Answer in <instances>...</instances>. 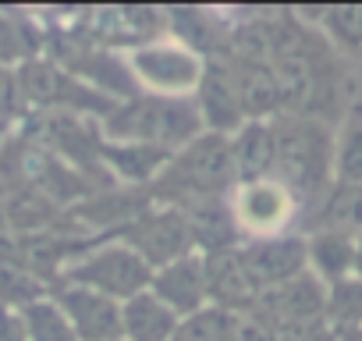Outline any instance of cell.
<instances>
[{
    "instance_id": "obj_1",
    "label": "cell",
    "mask_w": 362,
    "mask_h": 341,
    "mask_svg": "<svg viewBox=\"0 0 362 341\" xmlns=\"http://www.w3.org/2000/svg\"><path fill=\"white\" fill-rule=\"evenodd\" d=\"M203 117L196 110L192 96H160V93H139L128 100H117L110 114L103 117L107 142H139L163 153H177L199 139Z\"/></svg>"
},
{
    "instance_id": "obj_2",
    "label": "cell",
    "mask_w": 362,
    "mask_h": 341,
    "mask_svg": "<svg viewBox=\"0 0 362 341\" xmlns=\"http://www.w3.org/2000/svg\"><path fill=\"white\" fill-rule=\"evenodd\" d=\"M235 163H231V142L228 135L203 132L189 146H181L167 167L160 170V178L149 185L153 200L163 207L185 210L189 203L199 200H217L235 192Z\"/></svg>"
},
{
    "instance_id": "obj_3",
    "label": "cell",
    "mask_w": 362,
    "mask_h": 341,
    "mask_svg": "<svg viewBox=\"0 0 362 341\" xmlns=\"http://www.w3.org/2000/svg\"><path fill=\"white\" fill-rule=\"evenodd\" d=\"M277 167L274 182H281L291 200L320 196L334 175V139L316 117H277Z\"/></svg>"
},
{
    "instance_id": "obj_4",
    "label": "cell",
    "mask_w": 362,
    "mask_h": 341,
    "mask_svg": "<svg viewBox=\"0 0 362 341\" xmlns=\"http://www.w3.org/2000/svg\"><path fill=\"white\" fill-rule=\"evenodd\" d=\"M153 281V270L142 256H135L128 245L121 242H93L89 249H82L68 270L61 274L57 284H78L89 291H100L114 302H128L139 291H146Z\"/></svg>"
},
{
    "instance_id": "obj_5",
    "label": "cell",
    "mask_w": 362,
    "mask_h": 341,
    "mask_svg": "<svg viewBox=\"0 0 362 341\" xmlns=\"http://www.w3.org/2000/svg\"><path fill=\"white\" fill-rule=\"evenodd\" d=\"M114 242H121L135 256H142L149 263V270H160V267H167V263H174L181 256L196 253L185 214H181L177 207H163L156 200H153V207L146 214H139L135 221L117 228Z\"/></svg>"
},
{
    "instance_id": "obj_6",
    "label": "cell",
    "mask_w": 362,
    "mask_h": 341,
    "mask_svg": "<svg viewBox=\"0 0 362 341\" xmlns=\"http://www.w3.org/2000/svg\"><path fill=\"white\" fill-rule=\"evenodd\" d=\"M15 86H18V93H22L29 103H40V107H50V110H61V114L93 110V114L107 117L110 107L117 103V100H107L103 93L89 89V86L78 82L71 71L57 68L54 61H25V64H18Z\"/></svg>"
},
{
    "instance_id": "obj_7",
    "label": "cell",
    "mask_w": 362,
    "mask_h": 341,
    "mask_svg": "<svg viewBox=\"0 0 362 341\" xmlns=\"http://www.w3.org/2000/svg\"><path fill=\"white\" fill-rule=\"evenodd\" d=\"M203 71H206V64L185 47L160 43V47H142L132 57L135 82H146L160 96H189L192 89H199Z\"/></svg>"
},
{
    "instance_id": "obj_8",
    "label": "cell",
    "mask_w": 362,
    "mask_h": 341,
    "mask_svg": "<svg viewBox=\"0 0 362 341\" xmlns=\"http://www.w3.org/2000/svg\"><path fill=\"white\" fill-rule=\"evenodd\" d=\"M242 263L249 270V277L256 281L259 291L277 288L298 274L309 270V256H305V238L302 235H263V238H245L238 245Z\"/></svg>"
},
{
    "instance_id": "obj_9",
    "label": "cell",
    "mask_w": 362,
    "mask_h": 341,
    "mask_svg": "<svg viewBox=\"0 0 362 341\" xmlns=\"http://www.w3.org/2000/svg\"><path fill=\"white\" fill-rule=\"evenodd\" d=\"M50 295L78 341H121V302L78 284H57Z\"/></svg>"
},
{
    "instance_id": "obj_10",
    "label": "cell",
    "mask_w": 362,
    "mask_h": 341,
    "mask_svg": "<svg viewBox=\"0 0 362 341\" xmlns=\"http://www.w3.org/2000/svg\"><path fill=\"white\" fill-rule=\"evenodd\" d=\"M256 316H263L270 327H284V323H295V320H313V316H327V284L316 277V274H298L277 288H267L259 291L256 306H252Z\"/></svg>"
},
{
    "instance_id": "obj_11",
    "label": "cell",
    "mask_w": 362,
    "mask_h": 341,
    "mask_svg": "<svg viewBox=\"0 0 362 341\" xmlns=\"http://www.w3.org/2000/svg\"><path fill=\"white\" fill-rule=\"evenodd\" d=\"M231 207H235V217H238L242 231H249V238L281 235L288 217L295 214L291 192L281 182H274V178L252 182V185H238Z\"/></svg>"
},
{
    "instance_id": "obj_12",
    "label": "cell",
    "mask_w": 362,
    "mask_h": 341,
    "mask_svg": "<svg viewBox=\"0 0 362 341\" xmlns=\"http://www.w3.org/2000/svg\"><path fill=\"white\" fill-rule=\"evenodd\" d=\"M149 291L163 306H170L181 320L203 313L210 306L206 302V260H203V253H189V256L153 270Z\"/></svg>"
},
{
    "instance_id": "obj_13",
    "label": "cell",
    "mask_w": 362,
    "mask_h": 341,
    "mask_svg": "<svg viewBox=\"0 0 362 341\" xmlns=\"http://www.w3.org/2000/svg\"><path fill=\"white\" fill-rule=\"evenodd\" d=\"M196 110L203 117V128L206 132H217V135H235L245 121V110H242V100H238V86H235V75L228 68V61H210L206 71H203V82L196 89Z\"/></svg>"
},
{
    "instance_id": "obj_14",
    "label": "cell",
    "mask_w": 362,
    "mask_h": 341,
    "mask_svg": "<svg viewBox=\"0 0 362 341\" xmlns=\"http://www.w3.org/2000/svg\"><path fill=\"white\" fill-rule=\"evenodd\" d=\"M203 260H206V302H210V309H221V313H231V316L252 313L259 288L249 277L242 253L224 249V253H210Z\"/></svg>"
},
{
    "instance_id": "obj_15",
    "label": "cell",
    "mask_w": 362,
    "mask_h": 341,
    "mask_svg": "<svg viewBox=\"0 0 362 341\" xmlns=\"http://www.w3.org/2000/svg\"><path fill=\"white\" fill-rule=\"evenodd\" d=\"M189 221V235H192V249L210 256V253H224V249H238L242 238V224L235 217L231 196H217V200H199L189 203L185 210Z\"/></svg>"
},
{
    "instance_id": "obj_16",
    "label": "cell",
    "mask_w": 362,
    "mask_h": 341,
    "mask_svg": "<svg viewBox=\"0 0 362 341\" xmlns=\"http://www.w3.org/2000/svg\"><path fill=\"white\" fill-rule=\"evenodd\" d=\"M228 142H231V163H235V182L238 185L274 178V167H277L274 121H249L235 135H228Z\"/></svg>"
},
{
    "instance_id": "obj_17",
    "label": "cell",
    "mask_w": 362,
    "mask_h": 341,
    "mask_svg": "<svg viewBox=\"0 0 362 341\" xmlns=\"http://www.w3.org/2000/svg\"><path fill=\"white\" fill-rule=\"evenodd\" d=\"M174 153H163V149H153V146H139V142H100V163L103 170H114V175L128 185V189H149L160 170L167 167Z\"/></svg>"
},
{
    "instance_id": "obj_18",
    "label": "cell",
    "mask_w": 362,
    "mask_h": 341,
    "mask_svg": "<svg viewBox=\"0 0 362 341\" xmlns=\"http://www.w3.org/2000/svg\"><path fill=\"white\" fill-rule=\"evenodd\" d=\"M153 207V192L149 189H103L89 200H82L71 217L86 221V224H96V228H107V231H117L124 228L128 221H135L139 214H146Z\"/></svg>"
},
{
    "instance_id": "obj_19",
    "label": "cell",
    "mask_w": 362,
    "mask_h": 341,
    "mask_svg": "<svg viewBox=\"0 0 362 341\" xmlns=\"http://www.w3.org/2000/svg\"><path fill=\"white\" fill-rule=\"evenodd\" d=\"M177 327H181V316L170 306H163L149 288L121 302V337L124 341H174Z\"/></svg>"
},
{
    "instance_id": "obj_20",
    "label": "cell",
    "mask_w": 362,
    "mask_h": 341,
    "mask_svg": "<svg viewBox=\"0 0 362 341\" xmlns=\"http://www.w3.org/2000/svg\"><path fill=\"white\" fill-rule=\"evenodd\" d=\"M305 256H309V274H316L327 288L351 277V256H355V238L341 231H313L305 238Z\"/></svg>"
},
{
    "instance_id": "obj_21",
    "label": "cell",
    "mask_w": 362,
    "mask_h": 341,
    "mask_svg": "<svg viewBox=\"0 0 362 341\" xmlns=\"http://www.w3.org/2000/svg\"><path fill=\"white\" fill-rule=\"evenodd\" d=\"M316 231H341L348 238H362V185H334L320 210H316Z\"/></svg>"
},
{
    "instance_id": "obj_22",
    "label": "cell",
    "mask_w": 362,
    "mask_h": 341,
    "mask_svg": "<svg viewBox=\"0 0 362 341\" xmlns=\"http://www.w3.org/2000/svg\"><path fill=\"white\" fill-rule=\"evenodd\" d=\"M47 295H50V288H47L40 277H33V274H29L25 267H18L15 260L0 256V306L22 313L25 306H33V302H40V299H47Z\"/></svg>"
},
{
    "instance_id": "obj_23",
    "label": "cell",
    "mask_w": 362,
    "mask_h": 341,
    "mask_svg": "<svg viewBox=\"0 0 362 341\" xmlns=\"http://www.w3.org/2000/svg\"><path fill=\"white\" fill-rule=\"evenodd\" d=\"M22 323H25V341H78L71 323H68V316L54 302V295L25 306L22 309Z\"/></svg>"
},
{
    "instance_id": "obj_24",
    "label": "cell",
    "mask_w": 362,
    "mask_h": 341,
    "mask_svg": "<svg viewBox=\"0 0 362 341\" xmlns=\"http://www.w3.org/2000/svg\"><path fill=\"white\" fill-rule=\"evenodd\" d=\"M327 320L334 330L362 327V281L358 277H344L327 288Z\"/></svg>"
},
{
    "instance_id": "obj_25",
    "label": "cell",
    "mask_w": 362,
    "mask_h": 341,
    "mask_svg": "<svg viewBox=\"0 0 362 341\" xmlns=\"http://www.w3.org/2000/svg\"><path fill=\"white\" fill-rule=\"evenodd\" d=\"M231 334H235V316L206 306L203 313L181 320L174 341H231Z\"/></svg>"
},
{
    "instance_id": "obj_26",
    "label": "cell",
    "mask_w": 362,
    "mask_h": 341,
    "mask_svg": "<svg viewBox=\"0 0 362 341\" xmlns=\"http://www.w3.org/2000/svg\"><path fill=\"white\" fill-rule=\"evenodd\" d=\"M334 175L341 185H362V125H348L334 142Z\"/></svg>"
},
{
    "instance_id": "obj_27",
    "label": "cell",
    "mask_w": 362,
    "mask_h": 341,
    "mask_svg": "<svg viewBox=\"0 0 362 341\" xmlns=\"http://www.w3.org/2000/svg\"><path fill=\"white\" fill-rule=\"evenodd\" d=\"M323 29L348 50H362V4L358 8H330L323 15Z\"/></svg>"
},
{
    "instance_id": "obj_28",
    "label": "cell",
    "mask_w": 362,
    "mask_h": 341,
    "mask_svg": "<svg viewBox=\"0 0 362 341\" xmlns=\"http://www.w3.org/2000/svg\"><path fill=\"white\" fill-rule=\"evenodd\" d=\"M231 341H277V330H274L263 316L242 313V316H235V334H231Z\"/></svg>"
},
{
    "instance_id": "obj_29",
    "label": "cell",
    "mask_w": 362,
    "mask_h": 341,
    "mask_svg": "<svg viewBox=\"0 0 362 341\" xmlns=\"http://www.w3.org/2000/svg\"><path fill=\"white\" fill-rule=\"evenodd\" d=\"M0 341H25V323L22 313L0 306Z\"/></svg>"
},
{
    "instance_id": "obj_30",
    "label": "cell",
    "mask_w": 362,
    "mask_h": 341,
    "mask_svg": "<svg viewBox=\"0 0 362 341\" xmlns=\"http://www.w3.org/2000/svg\"><path fill=\"white\" fill-rule=\"evenodd\" d=\"M351 277L362 281V238H355V256H351Z\"/></svg>"
},
{
    "instance_id": "obj_31",
    "label": "cell",
    "mask_w": 362,
    "mask_h": 341,
    "mask_svg": "<svg viewBox=\"0 0 362 341\" xmlns=\"http://www.w3.org/2000/svg\"><path fill=\"white\" fill-rule=\"evenodd\" d=\"M334 341H362V327H355V330H334Z\"/></svg>"
},
{
    "instance_id": "obj_32",
    "label": "cell",
    "mask_w": 362,
    "mask_h": 341,
    "mask_svg": "<svg viewBox=\"0 0 362 341\" xmlns=\"http://www.w3.org/2000/svg\"><path fill=\"white\" fill-rule=\"evenodd\" d=\"M121 341H124V337H121Z\"/></svg>"
}]
</instances>
